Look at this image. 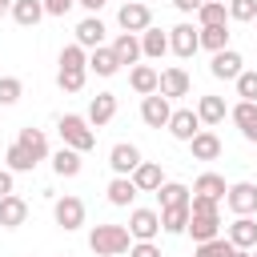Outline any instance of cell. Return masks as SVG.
Segmentation results:
<instances>
[{
  "mask_svg": "<svg viewBox=\"0 0 257 257\" xmlns=\"http://www.w3.org/2000/svg\"><path fill=\"white\" fill-rule=\"evenodd\" d=\"M128 245H133V233H128V225H92V233H88V249L96 253V257H120V253H128Z\"/></svg>",
  "mask_w": 257,
  "mask_h": 257,
  "instance_id": "cell-1",
  "label": "cell"
},
{
  "mask_svg": "<svg viewBox=\"0 0 257 257\" xmlns=\"http://www.w3.org/2000/svg\"><path fill=\"white\" fill-rule=\"evenodd\" d=\"M56 133H60V141H64L68 149H76V153H88V149L96 145L92 124H88L84 116H76V112H64V116L56 120Z\"/></svg>",
  "mask_w": 257,
  "mask_h": 257,
  "instance_id": "cell-2",
  "label": "cell"
},
{
  "mask_svg": "<svg viewBox=\"0 0 257 257\" xmlns=\"http://www.w3.org/2000/svg\"><path fill=\"white\" fill-rule=\"evenodd\" d=\"M116 24L124 28V32H145L149 24H153V8L145 4V0H124L120 4V12H116Z\"/></svg>",
  "mask_w": 257,
  "mask_h": 257,
  "instance_id": "cell-3",
  "label": "cell"
},
{
  "mask_svg": "<svg viewBox=\"0 0 257 257\" xmlns=\"http://www.w3.org/2000/svg\"><path fill=\"white\" fill-rule=\"evenodd\" d=\"M52 217H56V225H60L64 233L80 229V225H84V201H80V197H72V193H64V197H56Z\"/></svg>",
  "mask_w": 257,
  "mask_h": 257,
  "instance_id": "cell-4",
  "label": "cell"
},
{
  "mask_svg": "<svg viewBox=\"0 0 257 257\" xmlns=\"http://www.w3.org/2000/svg\"><path fill=\"white\" fill-rule=\"evenodd\" d=\"M225 205L237 213V217H253L257 213V185L253 181H237L225 189Z\"/></svg>",
  "mask_w": 257,
  "mask_h": 257,
  "instance_id": "cell-5",
  "label": "cell"
},
{
  "mask_svg": "<svg viewBox=\"0 0 257 257\" xmlns=\"http://www.w3.org/2000/svg\"><path fill=\"white\" fill-rule=\"evenodd\" d=\"M157 92L169 96V100H177V96H189V92H193V80H189V72H185L181 64H169V68L157 76Z\"/></svg>",
  "mask_w": 257,
  "mask_h": 257,
  "instance_id": "cell-6",
  "label": "cell"
},
{
  "mask_svg": "<svg viewBox=\"0 0 257 257\" xmlns=\"http://www.w3.org/2000/svg\"><path fill=\"white\" fill-rule=\"evenodd\" d=\"M169 52H177L181 60L197 56V52H201V32H197L193 24H177V28H169Z\"/></svg>",
  "mask_w": 257,
  "mask_h": 257,
  "instance_id": "cell-7",
  "label": "cell"
},
{
  "mask_svg": "<svg viewBox=\"0 0 257 257\" xmlns=\"http://www.w3.org/2000/svg\"><path fill=\"white\" fill-rule=\"evenodd\" d=\"M128 233H133V241H157V233H161V213H157V209H133V213H128Z\"/></svg>",
  "mask_w": 257,
  "mask_h": 257,
  "instance_id": "cell-8",
  "label": "cell"
},
{
  "mask_svg": "<svg viewBox=\"0 0 257 257\" xmlns=\"http://www.w3.org/2000/svg\"><path fill=\"white\" fill-rule=\"evenodd\" d=\"M169 116H173V104H169V96H161V92H149V96L141 100V120H145L149 128H165V124H169Z\"/></svg>",
  "mask_w": 257,
  "mask_h": 257,
  "instance_id": "cell-9",
  "label": "cell"
},
{
  "mask_svg": "<svg viewBox=\"0 0 257 257\" xmlns=\"http://www.w3.org/2000/svg\"><path fill=\"white\" fill-rule=\"evenodd\" d=\"M185 145H189L193 161H217V157H221V137H217L213 128H197Z\"/></svg>",
  "mask_w": 257,
  "mask_h": 257,
  "instance_id": "cell-10",
  "label": "cell"
},
{
  "mask_svg": "<svg viewBox=\"0 0 257 257\" xmlns=\"http://www.w3.org/2000/svg\"><path fill=\"white\" fill-rule=\"evenodd\" d=\"M108 165H112V173H116V177H128V173L141 165V149H137L133 141H120V145H112V149H108Z\"/></svg>",
  "mask_w": 257,
  "mask_h": 257,
  "instance_id": "cell-11",
  "label": "cell"
},
{
  "mask_svg": "<svg viewBox=\"0 0 257 257\" xmlns=\"http://www.w3.org/2000/svg\"><path fill=\"white\" fill-rule=\"evenodd\" d=\"M185 233H189L197 245H201V241H213V237H221V217H217V213H189Z\"/></svg>",
  "mask_w": 257,
  "mask_h": 257,
  "instance_id": "cell-12",
  "label": "cell"
},
{
  "mask_svg": "<svg viewBox=\"0 0 257 257\" xmlns=\"http://www.w3.org/2000/svg\"><path fill=\"white\" fill-rule=\"evenodd\" d=\"M241 52L237 48H221V52H213V60H209V72L217 76V80H237V72H241Z\"/></svg>",
  "mask_w": 257,
  "mask_h": 257,
  "instance_id": "cell-13",
  "label": "cell"
},
{
  "mask_svg": "<svg viewBox=\"0 0 257 257\" xmlns=\"http://www.w3.org/2000/svg\"><path fill=\"white\" fill-rule=\"evenodd\" d=\"M229 116H233V124L241 128V137L257 145V100H237V104L229 108Z\"/></svg>",
  "mask_w": 257,
  "mask_h": 257,
  "instance_id": "cell-14",
  "label": "cell"
},
{
  "mask_svg": "<svg viewBox=\"0 0 257 257\" xmlns=\"http://www.w3.org/2000/svg\"><path fill=\"white\" fill-rule=\"evenodd\" d=\"M112 116H116V92H96V96L88 100V116H84V120H88L92 128H100V124H108Z\"/></svg>",
  "mask_w": 257,
  "mask_h": 257,
  "instance_id": "cell-15",
  "label": "cell"
},
{
  "mask_svg": "<svg viewBox=\"0 0 257 257\" xmlns=\"http://www.w3.org/2000/svg\"><path fill=\"white\" fill-rule=\"evenodd\" d=\"M24 221H28V201L16 197V193L0 197V229H16V225H24Z\"/></svg>",
  "mask_w": 257,
  "mask_h": 257,
  "instance_id": "cell-16",
  "label": "cell"
},
{
  "mask_svg": "<svg viewBox=\"0 0 257 257\" xmlns=\"http://www.w3.org/2000/svg\"><path fill=\"white\" fill-rule=\"evenodd\" d=\"M128 177H133L137 193H157V189H161V181H165V173H161V165H157V161H141Z\"/></svg>",
  "mask_w": 257,
  "mask_h": 257,
  "instance_id": "cell-17",
  "label": "cell"
},
{
  "mask_svg": "<svg viewBox=\"0 0 257 257\" xmlns=\"http://www.w3.org/2000/svg\"><path fill=\"white\" fill-rule=\"evenodd\" d=\"M169 133H173V141H189L197 128H201V120H197V112L193 108H173V116H169V124H165Z\"/></svg>",
  "mask_w": 257,
  "mask_h": 257,
  "instance_id": "cell-18",
  "label": "cell"
},
{
  "mask_svg": "<svg viewBox=\"0 0 257 257\" xmlns=\"http://www.w3.org/2000/svg\"><path fill=\"white\" fill-rule=\"evenodd\" d=\"M20 28H36L44 20V0H12V12H8Z\"/></svg>",
  "mask_w": 257,
  "mask_h": 257,
  "instance_id": "cell-19",
  "label": "cell"
},
{
  "mask_svg": "<svg viewBox=\"0 0 257 257\" xmlns=\"http://www.w3.org/2000/svg\"><path fill=\"white\" fill-rule=\"evenodd\" d=\"M76 44L80 48H100L104 44V24H100V16H84L80 24H76Z\"/></svg>",
  "mask_w": 257,
  "mask_h": 257,
  "instance_id": "cell-20",
  "label": "cell"
},
{
  "mask_svg": "<svg viewBox=\"0 0 257 257\" xmlns=\"http://www.w3.org/2000/svg\"><path fill=\"white\" fill-rule=\"evenodd\" d=\"M88 72H96V76H116L120 72V60H116V52L112 48H88Z\"/></svg>",
  "mask_w": 257,
  "mask_h": 257,
  "instance_id": "cell-21",
  "label": "cell"
},
{
  "mask_svg": "<svg viewBox=\"0 0 257 257\" xmlns=\"http://www.w3.org/2000/svg\"><path fill=\"white\" fill-rule=\"evenodd\" d=\"M169 52V32H161V28H145L141 32V56H149V60H161Z\"/></svg>",
  "mask_w": 257,
  "mask_h": 257,
  "instance_id": "cell-22",
  "label": "cell"
},
{
  "mask_svg": "<svg viewBox=\"0 0 257 257\" xmlns=\"http://www.w3.org/2000/svg\"><path fill=\"white\" fill-rule=\"evenodd\" d=\"M193 112H197L201 124H221L229 108H225V96H197V108Z\"/></svg>",
  "mask_w": 257,
  "mask_h": 257,
  "instance_id": "cell-23",
  "label": "cell"
},
{
  "mask_svg": "<svg viewBox=\"0 0 257 257\" xmlns=\"http://www.w3.org/2000/svg\"><path fill=\"white\" fill-rule=\"evenodd\" d=\"M229 241H233V249H253L257 245V221L253 217H237L229 225Z\"/></svg>",
  "mask_w": 257,
  "mask_h": 257,
  "instance_id": "cell-24",
  "label": "cell"
},
{
  "mask_svg": "<svg viewBox=\"0 0 257 257\" xmlns=\"http://www.w3.org/2000/svg\"><path fill=\"white\" fill-rule=\"evenodd\" d=\"M189 197H193V189H189V185H181V181H161V189H157V201H161V209L189 205Z\"/></svg>",
  "mask_w": 257,
  "mask_h": 257,
  "instance_id": "cell-25",
  "label": "cell"
},
{
  "mask_svg": "<svg viewBox=\"0 0 257 257\" xmlns=\"http://www.w3.org/2000/svg\"><path fill=\"white\" fill-rule=\"evenodd\" d=\"M112 52H116L120 64H137V60H141V36H137V32H120V36L112 40Z\"/></svg>",
  "mask_w": 257,
  "mask_h": 257,
  "instance_id": "cell-26",
  "label": "cell"
},
{
  "mask_svg": "<svg viewBox=\"0 0 257 257\" xmlns=\"http://www.w3.org/2000/svg\"><path fill=\"white\" fill-rule=\"evenodd\" d=\"M157 68L153 64H133V72H128V84H133V92H141V96H149V92H157Z\"/></svg>",
  "mask_w": 257,
  "mask_h": 257,
  "instance_id": "cell-27",
  "label": "cell"
},
{
  "mask_svg": "<svg viewBox=\"0 0 257 257\" xmlns=\"http://www.w3.org/2000/svg\"><path fill=\"white\" fill-rule=\"evenodd\" d=\"M4 161H8V169H12V173H32V169L40 165V161H36V157H32V153L20 145V141H12V145H8Z\"/></svg>",
  "mask_w": 257,
  "mask_h": 257,
  "instance_id": "cell-28",
  "label": "cell"
},
{
  "mask_svg": "<svg viewBox=\"0 0 257 257\" xmlns=\"http://www.w3.org/2000/svg\"><path fill=\"white\" fill-rule=\"evenodd\" d=\"M225 177L221 173H201L197 181H193V193H201V197H213V201H225Z\"/></svg>",
  "mask_w": 257,
  "mask_h": 257,
  "instance_id": "cell-29",
  "label": "cell"
},
{
  "mask_svg": "<svg viewBox=\"0 0 257 257\" xmlns=\"http://www.w3.org/2000/svg\"><path fill=\"white\" fill-rule=\"evenodd\" d=\"M133 197H137L133 177H112V181H108V201H112L116 209H128V205H133Z\"/></svg>",
  "mask_w": 257,
  "mask_h": 257,
  "instance_id": "cell-30",
  "label": "cell"
},
{
  "mask_svg": "<svg viewBox=\"0 0 257 257\" xmlns=\"http://www.w3.org/2000/svg\"><path fill=\"white\" fill-rule=\"evenodd\" d=\"M193 16H197L201 28H209V24H225V20H229V8H225V0H205Z\"/></svg>",
  "mask_w": 257,
  "mask_h": 257,
  "instance_id": "cell-31",
  "label": "cell"
},
{
  "mask_svg": "<svg viewBox=\"0 0 257 257\" xmlns=\"http://www.w3.org/2000/svg\"><path fill=\"white\" fill-rule=\"evenodd\" d=\"M52 169H56V177H76V173H80V153L68 149V145L56 149V153H52Z\"/></svg>",
  "mask_w": 257,
  "mask_h": 257,
  "instance_id": "cell-32",
  "label": "cell"
},
{
  "mask_svg": "<svg viewBox=\"0 0 257 257\" xmlns=\"http://www.w3.org/2000/svg\"><path fill=\"white\" fill-rule=\"evenodd\" d=\"M16 141H20L36 161H44V157H48V137H44L40 128H32V124H28V128H20V137H16Z\"/></svg>",
  "mask_w": 257,
  "mask_h": 257,
  "instance_id": "cell-33",
  "label": "cell"
},
{
  "mask_svg": "<svg viewBox=\"0 0 257 257\" xmlns=\"http://www.w3.org/2000/svg\"><path fill=\"white\" fill-rule=\"evenodd\" d=\"M185 225H189V205H173V209H161V229L165 233H185Z\"/></svg>",
  "mask_w": 257,
  "mask_h": 257,
  "instance_id": "cell-34",
  "label": "cell"
},
{
  "mask_svg": "<svg viewBox=\"0 0 257 257\" xmlns=\"http://www.w3.org/2000/svg\"><path fill=\"white\" fill-rule=\"evenodd\" d=\"M197 32H201V48H209V52L229 48V28L225 24H209V28H197Z\"/></svg>",
  "mask_w": 257,
  "mask_h": 257,
  "instance_id": "cell-35",
  "label": "cell"
},
{
  "mask_svg": "<svg viewBox=\"0 0 257 257\" xmlns=\"http://www.w3.org/2000/svg\"><path fill=\"white\" fill-rule=\"evenodd\" d=\"M193 257H237V249L229 237H213V241H201Z\"/></svg>",
  "mask_w": 257,
  "mask_h": 257,
  "instance_id": "cell-36",
  "label": "cell"
},
{
  "mask_svg": "<svg viewBox=\"0 0 257 257\" xmlns=\"http://www.w3.org/2000/svg\"><path fill=\"white\" fill-rule=\"evenodd\" d=\"M84 76H88V68H60V72H56V84H60L64 92H80V88H84Z\"/></svg>",
  "mask_w": 257,
  "mask_h": 257,
  "instance_id": "cell-37",
  "label": "cell"
},
{
  "mask_svg": "<svg viewBox=\"0 0 257 257\" xmlns=\"http://www.w3.org/2000/svg\"><path fill=\"white\" fill-rule=\"evenodd\" d=\"M225 8H229V20H237V24L257 20V0H229Z\"/></svg>",
  "mask_w": 257,
  "mask_h": 257,
  "instance_id": "cell-38",
  "label": "cell"
},
{
  "mask_svg": "<svg viewBox=\"0 0 257 257\" xmlns=\"http://www.w3.org/2000/svg\"><path fill=\"white\" fill-rule=\"evenodd\" d=\"M60 68H88V52L80 44H64L60 48Z\"/></svg>",
  "mask_w": 257,
  "mask_h": 257,
  "instance_id": "cell-39",
  "label": "cell"
},
{
  "mask_svg": "<svg viewBox=\"0 0 257 257\" xmlns=\"http://www.w3.org/2000/svg\"><path fill=\"white\" fill-rule=\"evenodd\" d=\"M24 96V80L20 76H0V104H16Z\"/></svg>",
  "mask_w": 257,
  "mask_h": 257,
  "instance_id": "cell-40",
  "label": "cell"
},
{
  "mask_svg": "<svg viewBox=\"0 0 257 257\" xmlns=\"http://www.w3.org/2000/svg\"><path fill=\"white\" fill-rule=\"evenodd\" d=\"M233 84H237V96H241V100H257V72H253V68H241Z\"/></svg>",
  "mask_w": 257,
  "mask_h": 257,
  "instance_id": "cell-41",
  "label": "cell"
},
{
  "mask_svg": "<svg viewBox=\"0 0 257 257\" xmlns=\"http://www.w3.org/2000/svg\"><path fill=\"white\" fill-rule=\"evenodd\" d=\"M217 205H221V201L201 197V193H193V197H189V213H217Z\"/></svg>",
  "mask_w": 257,
  "mask_h": 257,
  "instance_id": "cell-42",
  "label": "cell"
},
{
  "mask_svg": "<svg viewBox=\"0 0 257 257\" xmlns=\"http://www.w3.org/2000/svg\"><path fill=\"white\" fill-rule=\"evenodd\" d=\"M128 257H161V245L157 241H133L128 245Z\"/></svg>",
  "mask_w": 257,
  "mask_h": 257,
  "instance_id": "cell-43",
  "label": "cell"
},
{
  "mask_svg": "<svg viewBox=\"0 0 257 257\" xmlns=\"http://www.w3.org/2000/svg\"><path fill=\"white\" fill-rule=\"evenodd\" d=\"M76 0H44V16H64Z\"/></svg>",
  "mask_w": 257,
  "mask_h": 257,
  "instance_id": "cell-44",
  "label": "cell"
},
{
  "mask_svg": "<svg viewBox=\"0 0 257 257\" xmlns=\"http://www.w3.org/2000/svg\"><path fill=\"white\" fill-rule=\"evenodd\" d=\"M201 4H205V0H173V8H177V12H197Z\"/></svg>",
  "mask_w": 257,
  "mask_h": 257,
  "instance_id": "cell-45",
  "label": "cell"
},
{
  "mask_svg": "<svg viewBox=\"0 0 257 257\" xmlns=\"http://www.w3.org/2000/svg\"><path fill=\"white\" fill-rule=\"evenodd\" d=\"M12 193V169H0V197Z\"/></svg>",
  "mask_w": 257,
  "mask_h": 257,
  "instance_id": "cell-46",
  "label": "cell"
},
{
  "mask_svg": "<svg viewBox=\"0 0 257 257\" xmlns=\"http://www.w3.org/2000/svg\"><path fill=\"white\" fill-rule=\"evenodd\" d=\"M76 4H80V8H84V12H92V16H96V12H100V8H104V4H108V0H76Z\"/></svg>",
  "mask_w": 257,
  "mask_h": 257,
  "instance_id": "cell-47",
  "label": "cell"
},
{
  "mask_svg": "<svg viewBox=\"0 0 257 257\" xmlns=\"http://www.w3.org/2000/svg\"><path fill=\"white\" fill-rule=\"evenodd\" d=\"M12 12V0H0V16H8Z\"/></svg>",
  "mask_w": 257,
  "mask_h": 257,
  "instance_id": "cell-48",
  "label": "cell"
},
{
  "mask_svg": "<svg viewBox=\"0 0 257 257\" xmlns=\"http://www.w3.org/2000/svg\"><path fill=\"white\" fill-rule=\"evenodd\" d=\"M237 257H253V249H237Z\"/></svg>",
  "mask_w": 257,
  "mask_h": 257,
  "instance_id": "cell-49",
  "label": "cell"
},
{
  "mask_svg": "<svg viewBox=\"0 0 257 257\" xmlns=\"http://www.w3.org/2000/svg\"><path fill=\"white\" fill-rule=\"evenodd\" d=\"M253 257H257V245H253Z\"/></svg>",
  "mask_w": 257,
  "mask_h": 257,
  "instance_id": "cell-50",
  "label": "cell"
},
{
  "mask_svg": "<svg viewBox=\"0 0 257 257\" xmlns=\"http://www.w3.org/2000/svg\"><path fill=\"white\" fill-rule=\"evenodd\" d=\"M56 257H64V253H56Z\"/></svg>",
  "mask_w": 257,
  "mask_h": 257,
  "instance_id": "cell-51",
  "label": "cell"
}]
</instances>
